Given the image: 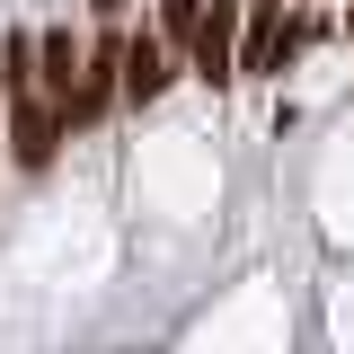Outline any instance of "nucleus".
Instances as JSON below:
<instances>
[{"mask_svg": "<svg viewBox=\"0 0 354 354\" xmlns=\"http://www.w3.org/2000/svg\"><path fill=\"white\" fill-rule=\"evenodd\" d=\"M62 142H71V115H62L44 88H9V97H0V160H9V169L44 177L62 160Z\"/></svg>", "mask_w": 354, "mask_h": 354, "instance_id": "nucleus-1", "label": "nucleus"}, {"mask_svg": "<svg viewBox=\"0 0 354 354\" xmlns=\"http://www.w3.org/2000/svg\"><path fill=\"white\" fill-rule=\"evenodd\" d=\"M177 80H186V62H177V44L151 27V9L124 18V106H133V115H151Z\"/></svg>", "mask_w": 354, "mask_h": 354, "instance_id": "nucleus-2", "label": "nucleus"}, {"mask_svg": "<svg viewBox=\"0 0 354 354\" xmlns=\"http://www.w3.org/2000/svg\"><path fill=\"white\" fill-rule=\"evenodd\" d=\"M186 80H204L213 97H221V88H239V0H204V9H195Z\"/></svg>", "mask_w": 354, "mask_h": 354, "instance_id": "nucleus-3", "label": "nucleus"}, {"mask_svg": "<svg viewBox=\"0 0 354 354\" xmlns=\"http://www.w3.org/2000/svg\"><path fill=\"white\" fill-rule=\"evenodd\" d=\"M80 44H88V36H71V18L36 27V88L53 97V106L71 97V80H80Z\"/></svg>", "mask_w": 354, "mask_h": 354, "instance_id": "nucleus-4", "label": "nucleus"}, {"mask_svg": "<svg viewBox=\"0 0 354 354\" xmlns=\"http://www.w3.org/2000/svg\"><path fill=\"white\" fill-rule=\"evenodd\" d=\"M9 88H36V27H9L0 36V97Z\"/></svg>", "mask_w": 354, "mask_h": 354, "instance_id": "nucleus-5", "label": "nucleus"}, {"mask_svg": "<svg viewBox=\"0 0 354 354\" xmlns=\"http://www.w3.org/2000/svg\"><path fill=\"white\" fill-rule=\"evenodd\" d=\"M195 9H204V0H151V27L177 44V62H186V36H195Z\"/></svg>", "mask_w": 354, "mask_h": 354, "instance_id": "nucleus-6", "label": "nucleus"}, {"mask_svg": "<svg viewBox=\"0 0 354 354\" xmlns=\"http://www.w3.org/2000/svg\"><path fill=\"white\" fill-rule=\"evenodd\" d=\"M88 18H97V27H115V18H133V0H80Z\"/></svg>", "mask_w": 354, "mask_h": 354, "instance_id": "nucleus-7", "label": "nucleus"}, {"mask_svg": "<svg viewBox=\"0 0 354 354\" xmlns=\"http://www.w3.org/2000/svg\"><path fill=\"white\" fill-rule=\"evenodd\" d=\"M346 44H354V9H346Z\"/></svg>", "mask_w": 354, "mask_h": 354, "instance_id": "nucleus-8", "label": "nucleus"}, {"mask_svg": "<svg viewBox=\"0 0 354 354\" xmlns=\"http://www.w3.org/2000/svg\"><path fill=\"white\" fill-rule=\"evenodd\" d=\"M346 9H354V0H346Z\"/></svg>", "mask_w": 354, "mask_h": 354, "instance_id": "nucleus-9", "label": "nucleus"}]
</instances>
